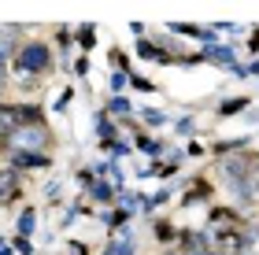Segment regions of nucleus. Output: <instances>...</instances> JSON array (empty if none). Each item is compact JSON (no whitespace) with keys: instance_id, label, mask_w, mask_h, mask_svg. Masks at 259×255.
I'll use <instances>...</instances> for the list:
<instances>
[{"instance_id":"3","label":"nucleus","mask_w":259,"mask_h":255,"mask_svg":"<svg viewBox=\"0 0 259 255\" xmlns=\"http://www.w3.org/2000/svg\"><path fill=\"white\" fill-rule=\"evenodd\" d=\"M15 163H22V167H45L49 159H45L41 152H19V156H15Z\"/></svg>"},{"instance_id":"10","label":"nucleus","mask_w":259,"mask_h":255,"mask_svg":"<svg viewBox=\"0 0 259 255\" xmlns=\"http://www.w3.org/2000/svg\"><path fill=\"white\" fill-rule=\"evenodd\" d=\"M119 248H122L119 255H134V240H130V244H119Z\"/></svg>"},{"instance_id":"8","label":"nucleus","mask_w":259,"mask_h":255,"mask_svg":"<svg viewBox=\"0 0 259 255\" xmlns=\"http://www.w3.org/2000/svg\"><path fill=\"white\" fill-rule=\"evenodd\" d=\"M93 196H97V200H108V185H104V181H97V185H93Z\"/></svg>"},{"instance_id":"5","label":"nucleus","mask_w":259,"mask_h":255,"mask_svg":"<svg viewBox=\"0 0 259 255\" xmlns=\"http://www.w3.org/2000/svg\"><path fill=\"white\" fill-rule=\"evenodd\" d=\"M145 122H152V126H163L167 119H163V111H156V108H148V111H145Z\"/></svg>"},{"instance_id":"2","label":"nucleus","mask_w":259,"mask_h":255,"mask_svg":"<svg viewBox=\"0 0 259 255\" xmlns=\"http://www.w3.org/2000/svg\"><path fill=\"white\" fill-rule=\"evenodd\" d=\"M45 141V130L41 126H22V130L11 133V148H33Z\"/></svg>"},{"instance_id":"1","label":"nucleus","mask_w":259,"mask_h":255,"mask_svg":"<svg viewBox=\"0 0 259 255\" xmlns=\"http://www.w3.org/2000/svg\"><path fill=\"white\" fill-rule=\"evenodd\" d=\"M49 67V48L45 44H26V48L19 52V71H26V74H33V71H45Z\"/></svg>"},{"instance_id":"4","label":"nucleus","mask_w":259,"mask_h":255,"mask_svg":"<svg viewBox=\"0 0 259 255\" xmlns=\"http://www.w3.org/2000/svg\"><path fill=\"white\" fill-rule=\"evenodd\" d=\"M207 56H211V60H222V63H230V48H226V44H219V48H215V44H207Z\"/></svg>"},{"instance_id":"7","label":"nucleus","mask_w":259,"mask_h":255,"mask_svg":"<svg viewBox=\"0 0 259 255\" xmlns=\"http://www.w3.org/2000/svg\"><path fill=\"white\" fill-rule=\"evenodd\" d=\"M97 133H100V137H111V133H115V130H111V122H108V119H100V115H97Z\"/></svg>"},{"instance_id":"6","label":"nucleus","mask_w":259,"mask_h":255,"mask_svg":"<svg viewBox=\"0 0 259 255\" xmlns=\"http://www.w3.org/2000/svg\"><path fill=\"white\" fill-rule=\"evenodd\" d=\"M111 111H115V115H126V111H130V100L115 96V100H111Z\"/></svg>"},{"instance_id":"9","label":"nucleus","mask_w":259,"mask_h":255,"mask_svg":"<svg viewBox=\"0 0 259 255\" xmlns=\"http://www.w3.org/2000/svg\"><path fill=\"white\" fill-rule=\"evenodd\" d=\"M19 229H22V233H30V229H33V211H26V215H22V222H19Z\"/></svg>"}]
</instances>
